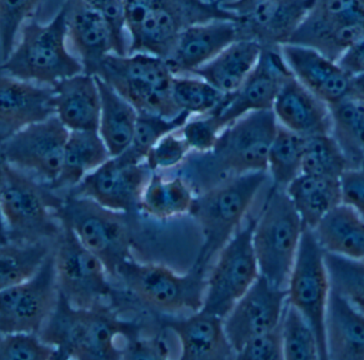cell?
<instances>
[{"label":"cell","mask_w":364,"mask_h":360,"mask_svg":"<svg viewBox=\"0 0 364 360\" xmlns=\"http://www.w3.org/2000/svg\"><path fill=\"white\" fill-rule=\"evenodd\" d=\"M306 229L313 230L343 203L340 179L301 174L285 189Z\"/></svg>","instance_id":"30"},{"label":"cell","mask_w":364,"mask_h":360,"mask_svg":"<svg viewBox=\"0 0 364 360\" xmlns=\"http://www.w3.org/2000/svg\"><path fill=\"white\" fill-rule=\"evenodd\" d=\"M56 242L21 243L3 240L0 249V289L33 278L52 255Z\"/></svg>","instance_id":"34"},{"label":"cell","mask_w":364,"mask_h":360,"mask_svg":"<svg viewBox=\"0 0 364 360\" xmlns=\"http://www.w3.org/2000/svg\"><path fill=\"white\" fill-rule=\"evenodd\" d=\"M280 334L284 359H323L316 332L289 302L281 319Z\"/></svg>","instance_id":"38"},{"label":"cell","mask_w":364,"mask_h":360,"mask_svg":"<svg viewBox=\"0 0 364 360\" xmlns=\"http://www.w3.org/2000/svg\"><path fill=\"white\" fill-rule=\"evenodd\" d=\"M287 305V289L259 276L223 319L235 356L251 339L278 328Z\"/></svg>","instance_id":"17"},{"label":"cell","mask_w":364,"mask_h":360,"mask_svg":"<svg viewBox=\"0 0 364 360\" xmlns=\"http://www.w3.org/2000/svg\"><path fill=\"white\" fill-rule=\"evenodd\" d=\"M63 198L46 183H38L22 170L1 161L0 206L3 240L28 243L56 242L63 231L57 211Z\"/></svg>","instance_id":"4"},{"label":"cell","mask_w":364,"mask_h":360,"mask_svg":"<svg viewBox=\"0 0 364 360\" xmlns=\"http://www.w3.org/2000/svg\"><path fill=\"white\" fill-rule=\"evenodd\" d=\"M61 223L63 231L54 249L60 293L78 308L109 305L108 300H112L114 289L105 265L82 244L67 223Z\"/></svg>","instance_id":"12"},{"label":"cell","mask_w":364,"mask_h":360,"mask_svg":"<svg viewBox=\"0 0 364 360\" xmlns=\"http://www.w3.org/2000/svg\"><path fill=\"white\" fill-rule=\"evenodd\" d=\"M336 63L350 78L364 73V39L346 51Z\"/></svg>","instance_id":"50"},{"label":"cell","mask_w":364,"mask_h":360,"mask_svg":"<svg viewBox=\"0 0 364 360\" xmlns=\"http://www.w3.org/2000/svg\"><path fill=\"white\" fill-rule=\"evenodd\" d=\"M53 88L56 115L70 131H99L101 97L95 75L84 72Z\"/></svg>","instance_id":"27"},{"label":"cell","mask_w":364,"mask_h":360,"mask_svg":"<svg viewBox=\"0 0 364 360\" xmlns=\"http://www.w3.org/2000/svg\"><path fill=\"white\" fill-rule=\"evenodd\" d=\"M152 174L146 161L138 159L129 149L110 157L68 194L89 198L110 210L132 215L139 210L142 194Z\"/></svg>","instance_id":"14"},{"label":"cell","mask_w":364,"mask_h":360,"mask_svg":"<svg viewBox=\"0 0 364 360\" xmlns=\"http://www.w3.org/2000/svg\"><path fill=\"white\" fill-rule=\"evenodd\" d=\"M283 60L294 76L328 105L348 97L350 76L336 61L301 44L279 46Z\"/></svg>","instance_id":"20"},{"label":"cell","mask_w":364,"mask_h":360,"mask_svg":"<svg viewBox=\"0 0 364 360\" xmlns=\"http://www.w3.org/2000/svg\"><path fill=\"white\" fill-rule=\"evenodd\" d=\"M191 115L182 112L173 118H165L157 115L139 112L135 136L129 150L141 161H146V155L151 149L165 136L182 129Z\"/></svg>","instance_id":"42"},{"label":"cell","mask_w":364,"mask_h":360,"mask_svg":"<svg viewBox=\"0 0 364 360\" xmlns=\"http://www.w3.org/2000/svg\"><path fill=\"white\" fill-rule=\"evenodd\" d=\"M342 201L364 218V162L348 168L341 176Z\"/></svg>","instance_id":"49"},{"label":"cell","mask_w":364,"mask_h":360,"mask_svg":"<svg viewBox=\"0 0 364 360\" xmlns=\"http://www.w3.org/2000/svg\"><path fill=\"white\" fill-rule=\"evenodd\" d=\"M214 20L238 18L203 0H125L129 54L146 53L167 59L184 29Z\"/></svg>","instance_id":"3"},{"label":"cell","mask_w":364,"mask_h":360,"mask_svg":"<svg viewBox=\"0 0 364 360\" xmlns=\"http://www.w3.org/2000/svg\"><path fill=\"white\" fill-rule=\"evenodd\" d=\"M208 272L191 266L178 274L161 264L140 263L134 258L118 270V281L144 306L161 314L195 313L203 307Z\"/></svg>","instance_id":"9"},{"label":"cell","mask_w":364,"mask_h":360,"mask_svg":"<svg viewBox=\"0 0 364 360\" xmlns=\"http://www.w3.org/2000/svg\"><path fill=\"white\" fill-rule=\"evenodd\" d=\"M255 217L249 215L210 266L202 310L225 319L261 276L252 242Z\"/></svg>","instance_id":"11"},{"label":"cell","mask_w":364,"mask_h":360,"mask_svg":"<svg viewBox=\"0 0 364 360\" xmlns=\"http://www.w3.org/2000/svg\"><path fill=\"white\" fill-rule=\"evenodd\" d=\"M195 194L183 176L165 179L154 171L144 189L139 210L153 218L166 219L189 214Z\"/></svg>","instance_id":"33"},{"label":"cell","mask_w":364,"mask_h":360,"mask_svg":"<svg viewBox=\"0 0 364 360\" xmlns=\"http://www.w3.org/2000/svg\"><path fill=\"white\" fill-rule=\"evenodd\" d=\"M56 115L55 91L1 74L0 78V140Z\"/></svg>","instance_id":"19"},{"label":"cell","mask_w":364,"mask_h":360,"mask_svg":"<svg viewBox=\"0 0 364 360\" xmlns=\"http://www.w3.org/2000/svg\"><path fill=\"white\" fill-rule=\"evenodd\" d=\"M348 168V159L331 134L306 137L302 174L341 179Z\"/></svg>","instance_id":"39"},{"label":"cell","mask_w":364,"mask_h":360,"mask_svg":"<svg viewBox=\"0 0 364 360\" xmlns=\"http://www.w3.org/2000/svg\"><path fill=\"white\" fill-rule=\"evenodd\" d=\"M278 125L272 110L249 112L228 125L214 149L202 153L201 174L210 179L208 187L233 176L267 171L268 152Z\"/></svg>","instance_id":"6"},{"label":"cell","mask_w":364,"mask_h":360,"mask_svg":"<svg viewBox=\"0 0 364 360\" xmlns=\"http://www.w3.org/2000/svg\"><path fill=\"white\" fill-rule=\"evenodd\" d=\"M306 228L285 189L270 187L255 217L252 242L261 276L287 289Z\"/></svg>","instance_id":"7"},{"label":"cell","mask_w":364,"mask_h":360,"mask_svg":"<svg viewBox=\"0 0 364 360\" xmlns=\"http://www.w3.org/2000/svg\"><path fill=\"white\" fill-rule=\"evenodd\" d=\"M291 73L279 46H263L261 58L246 82L210 114H216L225 127L249 112L272 110L283 80Z\"/></svg>","instance_id":"18"},{"label":"cell","mask_w":364,"mask_h":360,"mask_svg":"<svg viewBox=\"0 0 364 360\" xmlns=\"http://www.w3.org/2000/svg\"><path fill=\"white\" fill-rule=\"evenodd\" d=\"M43 0H0V54L1 63L14 51L25 23L35 18Z\"/></svg>","instance_id":"43"},{"label":"cell","mask_w":364,"mask_h":360,"mask_svg":"<svg viewBox=\"0 0 364 360\" xmlns=\"http://www.w3.org/2000/svg\"><path fill=\"white\" fill-rule=\"evenodd\" d=\"M59 295L53 251L33 278L0 291V332L40 334L56 309Z\"/></svg>","instance_id":"15"},{"label":"cell","mask_w":364,"mask_h":360,"mask_svg":"<svg viewBox=\"0 0 364 360\" xmlns=\"http://www.w3.org/2000/svg\"><path fill=\"white\" fill-rule=\"evenodd\" d=\"M332 289L364 312V261L326 253Z\"/></svg>","instance_id":"41"},{"label":"cell","mask_w":364,"mask_h":360,"mask_svg":"<svg viewBox=\"0 0 364 360\" xmlns=\"http://www.w3.org/2000/svg\"><path fill=\"white\" fill-rule=\"evenodd\" d=\"M172 97L181 112L189 115H205L216 110L227 95L215 88L202 78L174 76Z\"/></svg>","instance_id":"40"},{"label":"cell","mask_w":364,"mask_h":360,"mask_svg":"<svg viewBox=\"0 0 364 360\" xmlns=\"http://www.w3.org/2000/svg\"><path fill=\"white\" fill-rule=\"evenodd\" d=\"M263 46L250 39L230 44L214 59L195 70L191 75L210 83L225 95H232L242 86L261 58Z\"/></svg>","instance_id":"28"},{"label":"cell","mask_w":364,"mask_h":360,"mask_svg":"<svg viewBox=\"0 0 364 360\" xmlns=\"http://www.w3.org/2000/svg\"><path fill=\"white\" fill-rule=\"evenodd\" d=\"M357 22H364V0H317L289 43L308 46L334 27Z\"/></svg>","instance_id":"35"},{"label":"cell","mask_w":364,"mask_h":360,"mask_svg":"<svg viewBox=\"0 0 364 360\" xmlns=\"http://www.w3.org/2000/svg\"><path fill=\"white\" fill-rule=\"evenodd\" d=\"M317 0H267L245 16L238 18L240 39L259 42L262 46L289 43Z\"/></svg>","instance_id":"21"},{"label":"cell","mask_w":364,"mask_h":360,"mask_svg":"<svg viewBox=\"0 0 364 360\" xmlns=\"http://www.w3.org/2000/svg\"><path fill=\"white\" fill-rule=\"evenodd\" d=\"M137 332L136 324L121 319L109 305L78 308L60 293L39 334L58 349L60 358L119 359L125 355L117 344L119 337L133 339Z\"/></svg>","instance_id":"1"},{"label":"cell","mask_w":364,"mask_h":360,"mask_svg":"<svg viewBox=\"0 0 364 360\" xmlns=\"http://www.w3.org/2000/svg\"><path fill=\"white\" fill-rule=\"evenodd\" d=\"M110 157L97 129L70 131L60 174L48 187L53 191L73 189Z\"/></svg>","instance_id":"32"},{"label":"cell","mask_w":364,"mask_h":360,"mask_svg":"<svg viewBox=\"0 0 364 360\" xmlns=\"http://www.w3.org/2000/svg\"><path fill=\"white\" fill-rule=\"evenodd\" d=\"M327 359L364 360V312L332 289L325 322Z\"/></svg>","instance_id":"26"},{"label":"cell","mask_w":364,"mask_h":360,"mask_svg":"<svg viewBox=\"0 0 364 360\" xmlns=\"http://www.w3.org/2000/svg\"><path fill=\"white\" fill-rule=\"evenodd\" d=\"M85 4L97 10L112 26L116 40V54L129 55V46L125 39V0H82Z\"/></svg>","instance_id":"47"},{"label":"cell","mask_w":364,"mask_h":360,"mask_svg":"<svg viewBox=\"0 0 364 360\" xmlns=\"http://www.w3.org/2000/svg\"><path fill=\"white\" fill-rule=\"evenodd\" d=\"M304 142V136L278 125L267 159V174L272 186L287 189L302 174Z\"/></svg>","instance_id":"37"},{"label":"cell","mask_w":364,"mask_h":360,"mask_svg":"<svg viewBox=\"0 0 364 360\" xmlns=\"http://www.w3.org/2000/svg\"><path fill=\"white\" fill-rule=\"evenodd\" d=\"M165 329L178 337L180 359L223 360L236 358L223 317L199 310L183 319H167Z\"/></svg>","instance_id":"24"},{"label":"cell","mask_w":364,"mask_h":360,"mask_svg":"<svg viewBox=\"0 0 364 360\" xmlns=\"http://www.w3.org/2000/svg\"><path fill=\"white\" fill-rule=\"evenodd\" d=\"M329 106L332 137L348 159L350 168L364 162V102L345 97Z\"/></svg>","instance_id":"36"},{"label":"cell","mask_w":364,"mask_h":360,"mask_svg":"<svg viewBox=\"0 0 364 360\" xmlns=\"http://www.w3.org/2000/svg\"><path fill=\"white\" fill-rule=\"evenodd\" d=\"M95 75L114 87L138 112L173 118L180 108L172 97L174 74L166 59L146 53L110 54Z\"/></svg>","instance_id":"8"},{"label":"cell","mask_w":364,"mask_h":360,"mask_svg":"<svg viewBox=\"0 0 364 360\" xmlns=\"http://www.w3.org/2000/svg\"><path fill=\"white\" fill-rule=\"evenodd\" d=\"M63 8L67 18L68 39L75 48L85 73L95 75L102 61L116 54V40L108 21L82 0H67Z\"/></svg>","instance_id":"23"},{"label":"cell","mask_w":364,"mask_h":360,"mask_svg":"<svg viewBox=\"0 0 364 360\" xmlns=\"http://www.w3.org/2000/svg\"><path fill=\"white\" fill-rule=\"evenodd\" d=\"M240 39L237 21L214 20L191 25L181 33L166 61L174 75L191 74Z\"/></svg>","instance_id":"22"},{"label":"cell","mask_w":364,"mask_h":360,"mask_svg":"<svg viewBox=\"0 0 364 360\" xmlns=\"http://www.w3.org/2000/svg\"><path fill=\"white\" fill-rule=\"evenodd\" d=\"M237 359H284L280 325L276 329L259 334L249 340L236 354Z\"/></svg>","instance_id":"48"},{"label":"cell","mask_w":364,"mask_h":360,"mask_svg":"<svg viewBox=\"0 0 364 360\" xmlns=\"http://www.w3.org/2000/svg\"><path fill=\"white\" fill-rule=\"evenodd\" d=\"M348 97L364 102V73L351 76Z\"/></svg>","instance_id":"52"},{"label":"cell","mask_w":364,"mask_h":360,"mask_svg":"<svg viewBox=\"0 0 364 360\" xmlns=\"http://www.w3.org/2000/svg\"><path fill=\"white\" fill-rule=\"evenodd\" d=\"M272 112L281 127L304 137L331 132L329 106L306 89L291 72L279 89Z\"/></svg>","instance_id":"25"},{"label":"cell","mask_w":364,"mask_h":360,"mask_svg":"<svg viewBox=\"0 0 364 360\" xmlns=\"http://www.w3.org/2000/svg\"><path fill=\"white\" fill-rule=\"evenodd\" d=\"M312 232L325 253L364 261V218L350 206L341 203Z\"/></svg>","instance_id":"31"},{"label":"cell","mask_w":364,"mask_h":360,"mask_svg":"<svg viewBox=\"0 0 364 360\" xmlns=\"http://www.w3.org/2000/svg\"><path fill=\"white\" fill-rule=\"evenodd\" d=\"M265 1L267 0H231V1L221 4L220 7L225 11L231 12L234 16L240 18L250 14L257 6Z\"/></svg>","instance_id":"51"},{"label":"cell","mask_w":364,"mask_h":360,"mask_svg":"<svg viewBox=\"0 0 364 360\" xmlns=\"http://www.w3.org/2000/svg\"><path fill=\"white\" fill-rule=\"evenodd\" d=\"M95 78L101 97L99 133L112 157H118L133 144L139 112L103 78Z\"/></svg>","instance_id":"29"},{"label":"cell","mask_w":364,"mask_h":360,"mask_svg":"<svg viewBox=\"0 0 364 360\" xmlns=\"http://www.w3.org/2000/svg\"><path fill=\"white\" fill-rule=\"evenodd\" d=\"M67 39L63 6L48 24L31 18L21 29L20 39L10 56L1 63V74L54 87L60 80L84 73L82 61L68 51Z\"/></svg>","instance_id":"5"},{"label":"cell","mask_w":364,"mask_h":360,"mask_svg":"<svg viewBox=\"0 0 364 360\" xmlns=\"http://www.w3.org/2000/svg\"><path fill=\"white\" fill-rule=\"evenodd\" d=\"M269 181L267 171L250 172L228 179L195 196L189 215L201 228L203 244L193 266L208 274L217 255L248 218L257 196Z\"/></svg>","instance_id":"2"},{"label":"cell","mask_w":364,"mask_h":360,"mask_svg":"<svg viewBox=\"0 0 364 360\" xmlns=\"http://www.w3.org/2000/svg\"><path fill=\"white\" fill-rule=\"evenodd\" d=\"M331 292L325 250L312 230L306 229L287 280V302L306 317L316 332L323 359H327L325 322Z\"/></svg>","instance_id":"13"},{"label":"cell","mask_w":364,"mask_h":360,"mask_svg":"<svg viewBox=\"0 0 364 360\" xmlns=\"http://www.w3.org/2000/svg\"><path fill=\"white\" fill-rule=\"evenodd\" d=\"M57 215L71 227L82 244L101 260L110 279L118 281L119 268L133 258L129 214L110 210L89 198L68 194Z\"/></svg>","instance_id":"10"},{"label":"cell","mask_w":364,"mask_h":360,"mask_svg":"<svg viewBox=\"0 0 364 360\" xmlns=\"http://www.w3.org/2000/svg\"><path fill=\"white\" fill-rule=\"evenodd\" d=\"M225 129V125L216 114H208L197 120L187 121L186 125L181 129V134L191 150L202 154L214 149Z\"/></svg>","instance_id":"45"},{"label":"cell","mask_w":364,"mask_h":360,"mask_svg":"<svg viewBox=\"0 0 364 360\" xmlns=\"http://www.w3.org/2000/svg\"><path fill=\"white\" fill-rule=\"evenodd\" d=\"M60 358L58 349L46 343L37 332L1 334L0 359L50 360Z\"/></svg>","instance_id":"44"},{"label":"cell","mask_w":364,"mask_h":360,"mask_svg":"<svg viewBox=\"0 0 364 360\" xmlns=\"http://www.w3.org/2000/svg\"><path fill=\"white\" fill-rule=\"evenodd\" d=\"M176 132L161 138L148 153L146 163L153 172L180 165L191 150L186 140Z\"/></svg>","instance_id":"46"},{"label":"cell","mask_w":364,"mask_h":360,"mask_svg":"<svg viewBox=\"0 0 364 360\" xmlns=\"http://www.w3.org/2000/svg\"><path fill=\"white\" fill-rule=\"evenodd\" d=\"M69 134L55 115L1 142V161L52 184L60 174Z\"/></svg>","instance_id":"16"}]
</instances>
